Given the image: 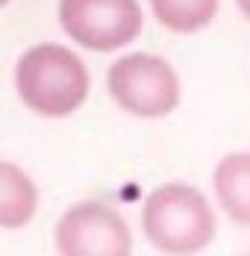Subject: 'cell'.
Returning <instances> with one entry per match:
<instances>
[{"mask_svg":"<svg viewBox=\"0 0 250 256\" xmlns=\"http://www.w3.org/2000/svg\"><path fill=\"white\" fill-rule=\"evenodd\" d=\"M15 92L32 115L71 118L82 109L92 92V74L71 48L44 42L32 44L15 62Z\"/></svg>","mask_w":250,"mask_h":256,"instance_id":"obj_1","label":"cell"},{"mask_svg":"<svg viewBox=\"0 0 250 256\" xmlns=\"http://www.w3.org/2000/svg\"><path fill=\"white\" fill-rule=\"evenodd\" d=\"M38 212V186L21 165L0 159V230H21Z\"/></svg>","mask_w":250,"mask_h":256,"instance_id":"obj_7","label":"cell"},{"mask_svg":"<svg viewBox=\"0 0 250 256\" xmlns=\"http://www.w3.org/2000/svg\"><path fill=\"white\" fill-rule=\"evenodd\" d=\"M212 192L230 221L250 227V150H232L218 159Z\"/></svg>","mask_w":250,"mask_h":256,"instance_id":"obj_6","label":"cell"},{"mask_svg":"<svg viewBox=\"0 0 250 256\" xmlns=\"http://www.w3.org/2000/svg\"><path fill=\"white\" fill-rule=\"evenodd\" d=\"M62 256H126L132 232L126 218L103 200H80L62 212L53 230Z\"/></svg>","mask_w":250,"mask_h":256,"instance_id":"obj_5","label":"cell"},{"mask_svg":"<svg viewBox=\"0 0 250 256\" xmlns=\"http://www.w3.org/2000/svg\"><path fill=\"white\" fill-rule=\"evenodd\" d=\"M236 3H238V9H242V15H244V18L250 21V0H236Z\"/></svg>","mask_w":250,"mask_h":256,"instance_id":"obj_9","label":"cell"},{"mask_svg":"<svg viewBox=\"0 0 250 256\" xmlns=\"http://www.w3.org/2000/svg\"><path fill=\"white\" fill-rule=\"evenodd\" d=\"M106 92L126 115L156 121L168 118L182 100L174 65L156 53H124L106 71Z\"/></svg>","mask_w":250,"mask_h":256,"instance_id":"obj_3","label":"cell"},{"mask_svg":"<svg viewBox=\"0 0 250 256\" xmlns=\"http://www.w3.org/2000/svg\"><path fill=\"white\" fill-rule=\"evenodd\" d=\"M150 12L159 24L171 32L192 36L200 32L218 18L221 0H148Z\"/></svg>","mask_w":250,"mask_h":256,"instance_id":"obj_8","label":"cell"},{"mask_svg":"<svg viewBox=\"0 0 250 256\" xmlns=\"http://www.w3.org/2000/svg\"><path fill=\"white\" fill-rule=\"evenodd\" d=\"M56 18L74 44L94 53L121 50L144 30L138 0H59Z\"/></svg>","mask_w":250,"mask_h":256,"instance_id":"obj_4","label":"cell"},{"mask_svg":"<svg viewBox=\"0 0 250 256\" xmlns=\"http://www.w3.org/2000/svg\"><path fill=\"white\" fill-rule=\"evenodd\" d=\"M142 232L159 254H200L215 242L218 218L209 198L188 182H162L144 198Z\"/></svg>","mask_w":250,"mask_h":256,"instance_id":"obj_2","label":"cell"},{"mask_svg":"<svg viewBox=\"0 0 250 256\" xmlns=\"http://www.w3.org/2000/svg\"><path fill=\"white\" fill-rule=\"evenodd\" d=\"M9 3H12V0H0V9H3V6H9Z\"/></svg>","mask_w":250,"mask_h":256,"instance_id":"obj_10","label":"cell"}]
</instances>
